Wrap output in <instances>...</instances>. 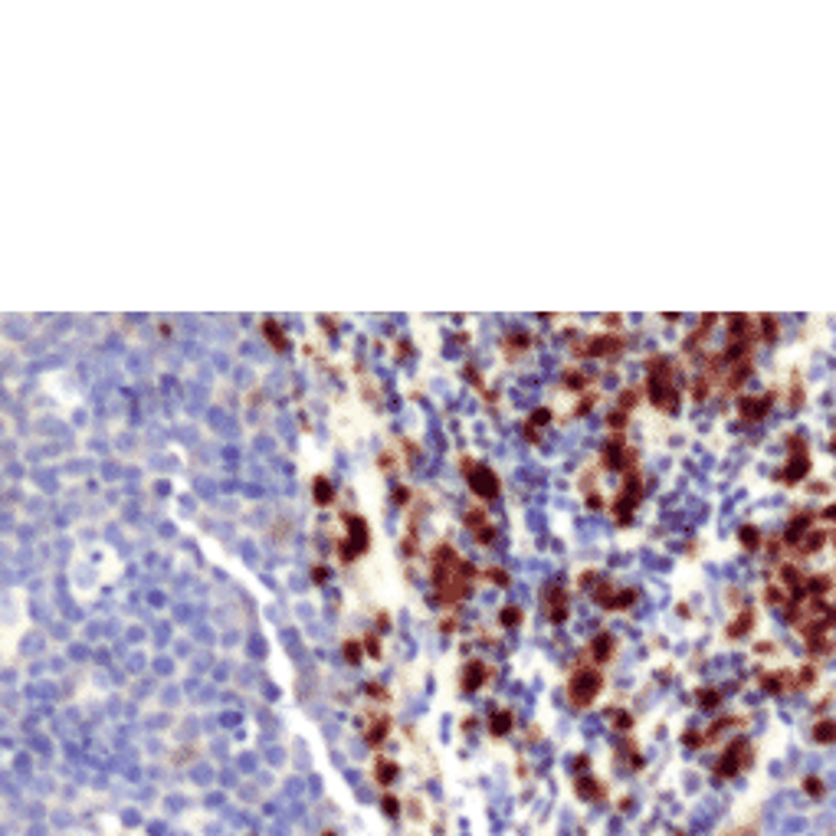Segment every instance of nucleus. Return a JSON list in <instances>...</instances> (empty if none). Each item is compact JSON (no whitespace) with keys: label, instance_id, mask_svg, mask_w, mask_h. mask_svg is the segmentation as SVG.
<instances>
[{"label":"nucleus","instance_id":"f257e3e1","mask_svg":"<svg viewBox=\"0 0 836 836\" xmlns=\"http://www.w3.org/2000/svg\"><path fill=\"white\" fill-rule=\"evenodd\" d=\"M647 371H649V400H653V407H659V410H675L679 407L673 361L653 358V361L647 364Z\"/></svg>","mask_w":836,"mask_h":836},{"label":"nucleus","instance_id":"9b49d317","mask_svg":"<svg viewBox=\"0 0 836 836\" xmlns=\"http://www.w3.org/2000/svg\"><path fill=\"white\" fill-rule=\"evenodd\" d=\"M804 790H810L813 797H820V794H823V787H820V784H817V778H807V784H804Z\"/></svg>","mask_w":836,"mask_h":836},{"label":"nucleus","instance_id":"7ed1b4c3","mask_svg":"<svg viewBox=\"0 0 836 836\" xmlns=\"http://www.w3.org/2000/svg\"><path fill=\"white\" fill-rule=\"evenodd\" d=\"M807 473H810L807 443H804L800 437H790V456H787V463H784V469L778 473V479L780 482H787V485H794V482H800Z\"/></svg>","mask_w":836,"mask_h":836},{"label":"nucleus","instance_id":"4468645a","mask_svg":"<svg viewBox=\"0 0 836 836\" xmlns=\"http://www.w3.org/2000/svg\"><path fill=\"white\" fill-rule=\"evenodd\" d=\"M833 544H836V538H833Z\"/></svg>","mask_w":836,"mask_h":836},{"label":"nucleus","instance_id":"ddd939ff","mask_svg":"<svg viewBox=\"0 0 836 836\" xmlns=\"http://www.w3.org/2000/svg\"><path fill=\"white\" fill-rule=\"evenodd\" d=\"M675 836H685V833H675Z\"/></svg>","mask_w":836,"mask_h":836},{"label":"nucleus","instance_id":"9d476101","mask_svg":"<svg viewBox=\"0 0 836 836\" xmlns=\"http://www.w3.org/2000/svg\"><path fill=\"white\" fill-rule=\"evenodd\" d=\"M742 542H744V548H758L761 544V532H754V528H742Z\"/></svg>","mask_w":836,"mask_h":836},{"label":"nucleus","instance_id":"423d86ee","mask_svg":"<svg viewBox=\"0 0 836 836\" xmlns=\"http://www.w3.org/2000/svg\"><path fill=\"white\" fill-rule=\"evenodd\" d=\"M463 469H469L473 473V489L482 499H489V495H495V489H499V482H495V475L489 473V469H473V466H463Z\"/></svg>","mask_w":836,"mask_h":836},{"label":"nucleus","instance_id":"f03ea898","mask_svg":"<svg viewBox=\"0 0 836 836\" xmlns=\"http://www.w3.org/2000/svg\"><path fill=\"white\" fill-rule=\"evenodd\" d=\"M600 685H604V675H600V669H578V673L570 675L568 682V695L574 705H590L594 699H597Z\"/></svg>","mask_w":836,"mask_h":836},{"label":"nucleus","instance_id":"39448f33","mask_svg":"<svg viewBox=\"0 0 836 836\" xmlns=\"http://www.w3.org/2000/svg\"><path fill=\"white\" fill-rule=\"evenodd\" d=\"M771 404H774V394H764V397H742L738 400V413H742L744 420H761L771 410Z\"/></svg>","mask_w":836,"mask_h":836},{"label":"nucleus","instance_id":"0eeeda50","mask_svg":"<svg viewBox=\"0 0 836 836\" xmlns=\"http://www.w3.org/2000/svg\"><path fill=\"white\" fill-rule=\"evenodd\" d=\"M810 738L817 744H833L836 742V722L833 718H820L813 728H810Z\"/></svg>","mask_w":836,"mask_h":836},{"label":"nucleus","instance_id":"1a4fd4ad","mask_svg":"<svg viewBox=\"0 0 836 836\" xmlns=\"http://www.w3.org/2000/svg\"><path fill=\"white\" fill-rule=\"evenodd\" d=\"M751 617H754V613H751V610H744V613H742V617H738V620H735V627H732V630H728V637H742V633H744V630H748V623H751Z\"/></svg>","mask_w":836,"mask_h":836},{"label":"nucleus","instance_id":"6e6552de","mask_svg":"<svg viewBox=\"0 0 836 836\" xmlns=\"http://www.w3.org/2000/svg\"><path fill=\"white\" fill-rule=\"evenodd\" d=\"M613 647H617V643H613V637L600 633V637L590 643V653L587 656H590V659H597V663H604V659H610V656H613Z\"/></svg>","mask_w":836,"mask_h":836},{"label":"nucleus","instance_id":"f8f14e48","mask_svg":"<svg viewBox=\"0 0 836 836\" xmlns=\"http://www.w3.org/2000/svg\"><path fill=\"white\" fill-rule=\"evenodd\" d=\"M823 518H827V522H836V502H833V505H830L827 512H823Z\"/></svg>","mask_w":836,"mask_h":836},{"label":"nucleus","instance_id":"20e7f679","mask_svg":"<svg viewBox=\"0 0 836 836\" xmlns=\"http://www.w3.org/2000/svg\"><path fill=\"white\" fill-rule=\"evenodd\" d=\"M748 764H751V742L748 738H738V742L728 744L725 758L715 764V778H735V774H742Z\"/></svg>","mask_w":836,"mask_h":836}]
</instances>
